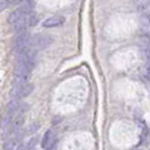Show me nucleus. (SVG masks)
<instances>
[{"instance_id": "1", "label": "nucleus", "mask_w": 150, "mask_h": 150, "mask_svg": "<svg viewBox=\"0 0 150 150\" xmlns=\"http://www.w3.org/2000/svg\"><path fill=\"white\" fill-rule=\"evenodd\" d=\"M30 45H32V38L30 36L28 33H26L24 30L16 35L15 40H14V50L19 58L28 52Z\"/></svg>"}, {"instance_id": "2", "label": "nucleus", "mask_w": 150, "mask_h": 150, "mask_svg": "<svg viewBox=\"0 0 150 150\" xmlns=\"http://www.w3.org/2000/svg\"><path fill=\"white\" fill-rule=\"evenodd\" d=\"M52 42L53 38L50 35H47V34H38L34 38H32V45H30V47L33 50L40 51V50H43L45 47H47Z\"/></svg>"}, {"instance_id": "3", "label": "nucleus", "mask_w": 150, "mask_h": 150, "mask_svg": "<svg viewBox=\"0 0 150 150\" xmlns=\"http://www.w3.org/2000/svg\"><path fill=\"white\" fill-rule=\"evenodd\" d=\"M34 89V86L33 83H26L24 86H14L13 89H11V96L13 98H25L30 95V93Z\"/></svg>"}, {"instance_id": "4", "label": "nucleus", "mask_w": 150, "mask_h": 150, "mask_svg": "<svg viewBox=\"0 0 150 150\" xmlns=\"http://www.w3.org/2000/svg\"><path fill=\"white\" fill-rule=\"evenodd\" d=\"M54 140H55V137H54V133H53L52 130L46 131V133L44 134V138H43V141H42L43 149L52 150L53 146H54Z\"/></svg>"}, {"instance_id": "5", "label": "nucleus", "mask_w": 150, "mask_h": 150, "mask_svg": "<svg viewBox=\"0 0 150 150\" xmlns=\"http://www.w3.org/2000/svg\"><path fill=\"white\" fill-rule=\"evenodd\" d=\"M64 23V17L62 16H54V17H50L47 19H45L43 22V26L44 27H57L60 26Z\"/></svg>"}, {"instance_id": "6", "label": "nucleus", "mask_w": 150, "mask_h": 150, "mask_svg": "<svg viewBox=\"0 0 150 150\" xmlns=\"http://www.w3.org/2000/svg\"><path fill=\"white\" fill-rule=\"evenodd\" d=\"M28 14H26L24 10H23L21 7H18L16 10H14L10 15H9V19H8V22L10 25H14L15 23H17L18 21H21L22 18H24L25 16H27Z\"/></svg>"}, {"instance_id": "7", "label": "nucleus", "mask_w": 150, "mask_h": 150, "mask_svg": "<svg viewBox=\"0 0 150 150\" xmlns=\"http://www.w3.org/2000/svg\"><path fill=\"white\" fill-rule=\"evenodd\" d=\"M21 102H19V99L18 98H13L9 103H8L7 105V108H6V111H7V114H15L17 111H19V108H21Z\"/></svg>"}, {"instance_id": "8", "label": "nucleus", "mask_w": 150, "mask_h": 150, "mask_svg": "<svg viewBox=\"0 0 150 150\" xmlns=\"http://www.w3.org/2000/svg\"><path fill=\"white\" fill-rule=\"evenodd\" d=\"M24 122H25V119H24V116H23L22 114H19L18 116H16L15 119H14V122H13L11 127H10L11 128V132H18L22 129Z\"/></svg>"}, {"instance_id": "9", "label": "nucleus", "mask_w": 150, "mask_h": 150, "mask_svg": "<svg viewBox=\"0 0 150 150\" xmlns=\"http://www.w3.org/2000/svg\"><path fill=\"white\" fill-rule=\"evenodd\" d=\"M140 21H141L142 26H144V27H150V7L147 8L144 11H142Z\"/></svg>"}, {"instance_id": "10", "label": "nucleus", "mask_w": 150, "mask_h": 150, "mask_svg": "<svg viewBox=\"0 0 150 150\" xmlns=\"http://www.w3.org/2000/svg\"><path fill=\"white\" fill-rule=\"evenodd\" d=\"M38 23V18L35 14L30 13V14H28V15L26 16V25H27V27L35 26Z\"/></svg>"}, {"instance_id": "11", "label": "nucleus", "mask_w": 150, "mask_h": 150, "mask_svg": "<svg viewBox=\"0 0 150 150\" xmlns=\"http://www.w3.org/2000/svg\"><path fill=\"white\" fill-rule=\"evenodd\" d=\"M144 55H146L147 62H150V41L144 44Z\"/></svg>"}, {"instance_id": "12", "label": "nucleus", "mask_w": 150, "mask_h": 150, "mask_svg": "<svg viewBox=\"0 0 150 150\" xmlns=\"http://www.w3.org/2000/svg\"><path fill=\"white\" fill-rule=\"evenodd\" d=\"M143 76L148 80H150V62H147L144 64V67H143Z\"/></svg>"}, {"instance_id": "13", "label": "nucleus", "mask_w": 150, "mask_h": 150, "mask_svg": "<svg viewBox=\"0 0 150 150\" xmlns=\"http://www.w3.org/2000/svg\"><path fill=\"white\" fill-rule=\"evenodd\" d=\"M38 142V137H35V138H33L32 140H30V142H28V146H27V148H33L34 147V143H36Z\"/></svg>"}, {"instance_id": "14", "label": "nucleus", "mask_w": 150, "mask_h": 150, "mask_svg": "<svg viewBox=\"0 0 150 150\" xmlns=\"http://www.w3.org/2000/svg\"><path fill=\"white\" fill-rule=\"evenodd\" d=\"M7 5L8 4L5 1V0H0V11H2L5 8L7 7Z\"/></svg>"}]
</instances>
